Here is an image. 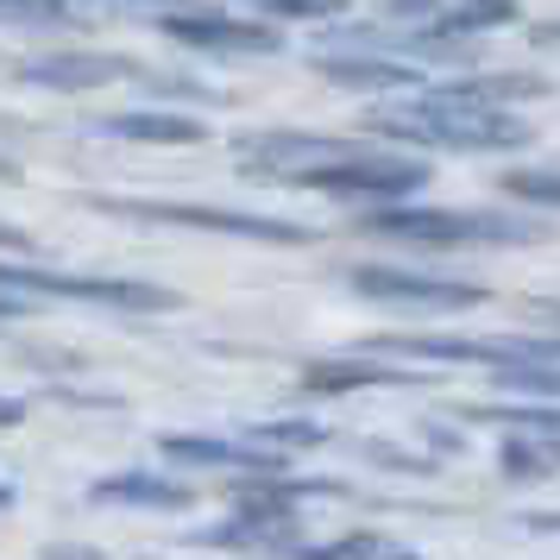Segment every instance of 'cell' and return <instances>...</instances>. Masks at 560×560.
<instances>
[{"mask_svg":"<svg viewBox=\"0 0 560 560\" xmlns=\"http://www.w3.org/2000/svg\"><path fill=\"white\" fill-rule=\"evenodd\" d=\"M372 132L404 139V145H441V152H510L529 145V120H516L510 107H479L416 89L409 107H372Z\"/></svg>","mask_w":560,"mask_h":560,"instance_id":"6da1fadb","label":"cell"},{"mask_svg":"<svg viewBox=\"0 0 560 560\" xmlns=\"http://www.w3.org/2000/svg\"><path fill=\"white\" fill-rule=\"evenodd\" d=\"M95 214L114 221H158V228H196V233H240V240H278V246H303L308 228L296 221H271V214H240V208H202V202H139V196H89Z\"/></svg>","mask_w":560,"mask_h":560,"instance_id":"7a4b0ae2","label":"cell"},{"mask_svg":"<svg viewBox=\"0 0 560 560\" xmlns=\"http://www.w3.org/2000/svg\"><path fill=\"white\" fill-rule=\"evenodd\" d=\"M359 228L416 240V246H516L535 240L529 221H498V214H454V208H372Z\"/></svg>","mask_w":560,"mask_h":560,"instance_id":"3957f363","label":"cell"},{"mask_svg":"<svg viewBox=\"0 0 560 560\" xmlns=\"http://www.w3.org/2000/svg\"><path fill=\"white\" fill-rule=\"evenodd\" d=\"M7 290H32V296H77V303H102V308H127V315H158L177 308L171 290L158 283H132V278H89V271H51V265H0Z\"/></svg>","mask_w":560,"mask_h":560,"instance_id":"277c9868","label":"cell"},{"mask_svg":"<svg viewBox=\"0 0 560 560\" xmlns=\"http://www.w3.org/2000/svg\"><path fill=\"white\" fill-rule=\"evenodd\" d=\"M365 353H404V359H447V365H555L548 340H459V334H384Z\"/></svg>","mask_w":560,"mask_h":560,"instance_id":"5b68a950","label":"cell"},{"mask_svg":"<svg viewBox=\"0 0 560 560\" xmlns=\"http://www.w3.org/2000/svg\"><path fill=\"white\" fill-rule=\"evenodd\" d=\"M422 164H409V158H378V152H353V158H328V164H308L296 189H322V196H409V189H422Z\"/></svg>","mask_w":560,"mask_h":560,"instance_id":"8992f818","label":"cell"},{"mask_svg":"<svg viewBox=\"0 0 560 560\" xmlns=\"http://www.w3.org/2000/svg\"><path fill=\"white\" fill-rule=\"evenodd\" d=\"M353 290L372 303H404V308H434V315H459L479 308L491 290L485 283H454V278H429V271H397V265H359Z\"/></svg>","mask_w":560,"mask_h":560,"instance_id":"52a82bcc","label":"cell"},{"mask_svg":"<svg viewBox=\"0 0 560 560\" xmlns=\"http://www.w3.org/2000/svg\"><path fill=\"white\" fill-rule=\"evenodd\" d=\"M353 152H372V145H353V139H308V132H253V139L233 145V158H240L253 177H278V183H296L308 164L353 158Z\"/></svg>","mask_w":560,"mask_h":560,"instance_id":"ba28073f","label":"cell"},{"mask_svg":"<svg viewBox=\"0 0 560 560\" xmlns=\"http://www.w3.org/2000/svg\"><path fill=\"white\" fill-rule=\"evenodd\" d=\"M164 32L196 51H278L283 45L265 20H228V13H164Z\"/></svg>","mask_w":560,"mask_h":560,"instance_id":"9c48e42d","label":"cell"},{"mask_svg":"<svg viewBox=\"0 0 560 560\" xmlns=\"http://www.w3.org/2000/svg\"><path fill=\"white\" fill-rule=\"evenodd\" d=\"M171 466H228V472H265L278 454H265L258 441H202V434H164L158 441Z\"/></svg>","mask_w":560,"mask_h":560,"instance_id":"30bf717a","label":"cell"},{"mask_svg":"<svg viewBox=\"0 0 560 560\" xmlns=\"http://www.w3.org/2000/svg\"><path fill=\"white\" fill-rule=\"evenodd\" d=\"M20 77L38 89H102V82L139 77V63H127V57H32Z\"/></svg>","mask_w":560,"mask_h":560,"instance_id":"8fae6325","label":"cell"},{"mask_svg":"<svg viewBox=\"0 0 560 560\" xmlns=\"http://www.w3.org/2000/svg\"><path fill=\"white\" fill-rule=\"evenodd\" d=\"M429 372H397V365H378V359H328V365H308L303 390H322V397H340V390H372V384H416Z\"/></svg>","mask_w":560,"mask_h":560,"instance_id":"7c38bea8","label":"cell"},{"mask_svg":"<svg viewBox=\"0 0 560 560\" xmlns=\"http://www.w3.org/2000/svg\"><path fill=\"white\" fill-rule=\"evenodd\" d=\"M89 498L95 504H145V510H189L196 504V491L177 479H164V472H120V479H102Z\"/></svg>","mask_w":560,"mask_h":560,"instance_id":"4fadbf2b","label":"cell"},{"mask_svg":"<svg viewBox=\"0 0 560 560\" xmlns=\"http://www.w3.org/2000/svg\"><path fill=\"white\" fill-rule=\"evenodd\" d=\"M328 82H353V89H422V70L409 57H322L315 63Z\"/></svg>","mask_w":560,"mask_h":560,"instance_id":"5bb4252c","label":"cell"},{"mask_svg":"<svg viewBox=\"0 0 560 560\" xmlns=\"http://www.w3.org/2000/svg\"><path fill=\"white\" fill-rule=\"evenodd\" d=\"M510 20H523L510 0H454V7L441 0L422 26H429L434 38H466V32H498V26H510Z\"/></svg>","mask_w":560,"mask_h":560,"instance_id":"9a60e30c","label":"cell"},{"mask_svg":"<svg viewBox=\"0 0 560 560\" xmlns=\"http://www.w3.org/2000/svg\"><path fill=\"white\" fill-rule=\"evenodd\" d=\"M102 132L114 139H139V145H196L202 139V120H189V114H114L102 120Z\"/></svg>","mask_w":560,"mask_h":560,"instance_id":"2e32d148","label":"cell"},{"mask_svg":"<svg viewBox=\"0 0 560 560\" xmlns=\"http://www.w3.org/2000/svg\"><path fill=\"white\" fill-rule=\"evenodd\" d=\"M434 95H454V102H479V107H516V102H535L548 95V77H466V82H447Z\"/></svg>","mask_w":560,"mask_h":560,"instance_id":"e0dca14e","label":"cell"},{"mask_svg":"<svg viewBox=\"0 0 560 560\" xmlns=\"http://www.w3.org/2000/svg\"><path fill=\"white\" fill-rule=\"evenodd\" d=\"M208 541H214V548H278V555L303 548V541H296V523H271V516H233V523H221Z\"/></svg>","mask_w":560,"mask_h":560,"instance_id":"ac0fdd59","label":"cell"},{"mask_svg":"<svg viewBox=\"0 0 560 560\" xmlns=\"http://www.w3.org/2000/svg\"><path fill=\"white\" fill-rule=\"evenodd\" d=\"M504 479H555V434L529 441V429L504 441Z\"/></svg>","mask_w":560,"mask_h":560,"instance_id":"d6986e66","label":"cell"},{"mask_svg":"<svg viewBox=\"0 0 560 560\" xmlns=\"http://www.w3.org/2000/svg\"><path fill=\"white\" fill-rule=\"evenodd\" d=\"M253 441L265 447V454H271V447H322L328 429H322V422H258Z\"/></svg>","mask_w":560,"mask_h":560,"instance_id":"ffe728a7","label":"cell"},{"mask_svg":"<svg viewBox=\"0 0 560 560\" xmlns=\"http://www.w3.org/2000/svg\"><path fill=\"white\" fill-rule=\"evenodd\" d=\"M265 7L271 20H340L347 13V0H253Z\"/></svg>","mask_w":560,"mask_h":560,"instance_id":"44dd1931","label":"cell"},{"mask_svg":"<svg viewBox=\"0 0 560 560\" xmlns=\"http://www.w3.org/2000/svg\"><path fill=\"white\" fill-rule=\"evenodd\" d=\"M504 189L516 202H535V208H555V196H560L555 171H516V177H504Z\"/></svg>","mask_w":560,"mask_h":560,"instance_id":"7402d4cb","label":"cell"},{"mask_svg":"<svg viewBox=\"0 0 560 560\" xmlns=\"http://www.w3.org/2000/svg\"><path fill=\"white\" fill-rule=\"evenodd\" d=\"M315 555H397V541H384V535H347V541H322Z\"/></svg>","mask_w":560,"mask_h":560,"instance_id":"603a6c76","label":"cell"},{"mask_svg":"<svg viewBox=\"0 0 560 560\" xmlns=\"http://www.w3.org/2000/svg\"><path fill=\"white\" fill-rule=\"evenodd\" d=\"M0 13H26V20H57L63 0H0Z\"/></svg>","mask_w":560,"mask_h":560,"instance_id":"cb8c5ba5","label":"cell"},{"mask_svg":"<svg viewBox=\"0 0 560 560\" xmlns=\"http://www.w3.org/2000/svg\"><path fill=\"white\" fill-rule=\"evenodd\" d=\"M384 7H390V13H404V20H429L441 0H384Z\"/></svg>","mask_w":560,"mask_h":560,"instance_id":"d4e9b609","label":"cell"},{"mask_svg":"<svg viewBox=\"0 0 560 560\" xmlns=\"http://www.w3.org/2000/svg\"><path fill=\"white\" fill-rule=\"evenodd\" d=\"M13 422H26V404L20 397H0V429H13Z\"/></svg>","mask_w":560,"mask_h":560,"instance_id":"484cf974","label":"cell"},{"mask_svg":"<svg viewBox=\"0 0 560 560\" xmlns=\"http://www.w3.org/2000/svg\"><path fill=\"white\" fill-rule=\"evenodd\" d=\"M0 246H7V253H26V233H20V228H7V221H0Z\"/></svg>","mask_w":560,"mask_h":560,"instance_id":"4316f807","label":"cell"},{"mask_svg":"<svg viewBox=\"0 0 560 560\" xmlns=\"http://www.w3.org/2000/svg\"><path fill=\"white\" fill-rule=\"evenodd\" d=\"M13 177H20V171H13V164H7V158H0V183H13Z\"/></svg>","mask_w":560,"mask_h":560,"instance_id":"83f0119b","label":"cell"},{"mask_svg":"<svg viewBox=\"0 0 560 560\" xmlns=\"http://www.w3.org/2000/svg\"><path fill=\"white\" fill-rule=\"evenodd\" d=\"M63 7H70V0H63ZM139 7H177V0H139Z\"/></svg>","mask_w":560,"mask_h":560,"instance_id":"f1b7e54d","label":"cell"},{"mask_svg":"<svg viewBox=\"0 0 560 560\" xmlns=\"http://www.w3.org/2000/svg\"><path fill=\"white\" fill-rule=\"evenodd\" d=\"M7 498H13V491H7V485H0V504H7Z\"/></svg>","mask_w":560,"mask_h":560,"instance_id":"f546056e","label":"cell"}]
</instances>
